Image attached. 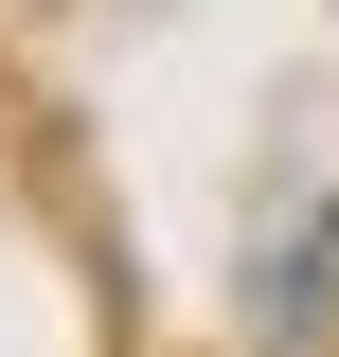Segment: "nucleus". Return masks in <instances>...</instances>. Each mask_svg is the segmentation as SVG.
<instances>
[]
</instances>
